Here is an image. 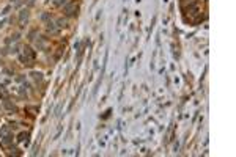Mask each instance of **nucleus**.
I'll return each mask as SVG.
<instances>
[{
	"label": "nucleus",
	"mask_w": 236,
	"mask_h": 157,
	"mask_svg": "<svg viewBox=\"0 0 236 157\" xmlns=\"http://www.w3.org/2000/svg\"><path fill=\"white\" fill-rule=\"evenodd\" d=\"M35 36H36V32L33 30V32H30V35H29V39H30V41H33V39H35Z\"/></svg>",
	"instance_id": "16"
},
{
	"label": "nucleus",
	"mask_w": 236,
	"mask_h": 157,
	"mask_svg": "<svg viewBox=\"0 0 236 157\" xmlns=\"http://www.w3.org/2000/svg\"><path fill=\"white\" fill-rule=\"evenodd\" d=\"M55 24H57L58 28H63V27H66V25H68V21H66V19H63V17H58V19L55 21Z\"/></svg>",
	"instance_id": "7"
},
{
	"label": "nucleus",
	"mask_w": 236,
	"mask_h": 157,
	"mask_svg": "<svg viewBox=\"0 0 236 157\" xmlns=\"http://www.w3.org/2000/svg\"><path fill=\"white\" fill-rule=\"evenodd\" d=\"M19 60L24 63V64H27V66H30V64H33V61H35V52L32 50V47H24V53L19 57Z\"/></svg>",
	"instance_id": "1"
},
{
	"label": "nucleus",
	"mask_w": 236,
	"mask_h": 157,
	"mask_svg": "<svg viewBox=\"0 0 236 157\" xmlns=\"http://www.w3.org/2000/svg\"><path fill=\"white\" fill-rule=\"evenodd\" d=\"M30 76H32L36 82H41V80H43V72H36V71H33Z\"/></svg>",
	"instance_id": "10"
},
{
	"label": "nucleus",
	"mask_w": 236,
	"mask_h": 157,
	"mask_svg": "<svg viewBox=\"0 0 236 157\" xmlns=\"http://www.w3.org/2000/svg\"><path fill=\"white\" fill-rule=\"evenodd\" d=\"M11 2H17V0H11Z\"/></svg>",
	"instance_id": "20"
},
{
	"label": "nucleus",
	"mask_w": 236,
	"mask_h": 157,
	"mask_svg": "<svg viewBox=\"0 0 236 157\" xmlns=\"http://www.w3.org/2000/svg\"><path fill=\"white\" fill-rule=\"evenodd\" d=\"M41 21H44V22L50 21V13H43L41 14Z\"/></svg>",
	"instance_id": "12"
},
{
	"label": "nucleus",
	"mask_w": 236,
	"mask_h": 157,
	"mask_svg": "<svg viewBox=\"0 0 236 157\" xmlns=\"http://www.w3.org/2000/svg\"><path fill=\"white\" fill-rule=\"evenodd\" d=\"M77 10H79V6L74 2H69V3L65 5V14L66 16H76L77 14Z\"/></svg>",
	"instance_id": "2"
},
{
	"label": "nucleus",
	"mask_w": 236,
	"mask_h": 157,
	"mask_svg": "<svg viewBox=\"0 0 236 157\" xmlns=\"http://www.w3.org/2000/svg\"><path fill=\"white\" fill-rule=\"evenodd\" d=\"M29 132H21L19 135H17V141H27L29 140Z\"/></svg>",
	"instance_id": "8"
},
{
	"label": "nucleus",
	"mask_w": 236,
	"mask_h": 157,
	"mask_svg": "<svg viewBox=\"0 0 236 157\" xmlns=\"http://www.w3.org/2000/svg\"><path fill=\"white\" fill-rule=\"evenodd\" d=\"M16 80L19 82V83H22V82H25V77H24V76H17V77H16Z\"/></svg>",
	"instance_id": "18"
},
{
	"label": "nucleus",
	"mask_w": 236,
	"mask_h": 157,
	"mask_svg": "<svg viewBox=\"0 0 236 157\" xmlns=\"http://www.w3.org/2000/svg\"><path fill=\"white\" fill-rule=\"evenodd\" d=\"M19 91H21V94H27V85H22Z\"/></svg>",
	"instance_id": "17"
},
{
	"label": "nucleus",
	"mask_w": 236,
	"mask_h": 157,
	"mask_svg": "<svg viewBox=\"0 0 236 157\" xmlns=\"http://www.w3.org/2000/svg\"><path fill=\"white\" fill-rule=\"evenodd\" d=\"M68 0H54V5L55 6H61V5H66Z\"/></svg>",
	"instance_id": "13"
},
{
	"label": "nucleus",
	"mask_w": 236,
	"mask_h": 157,
	"mask_svg": "<svg viewBox=\"0 0 236 157\" xmlns=\"http://www.w3.org/2000/svg\"><path fill=\"white\" fill-rule=\"evenodd\" d=\"M8 52L10 53H17V46H11V47L8 49Z\"/></svg>",
	"instance_id": "14"
},
{
	"label": "nucleus",
	"mask_w": 236,
	"mask_h": 157,
	"mask_svg": "<svg viewBox=\"0 0 236 157\" xmlns=\"http://www.w3.org/2000/svg\"><path fill=\"white\" fill-rule=\"evenodd\" d=\"M11 154H14V155H21V151L17 149V148H11Z\"/></svg>",
	"instance_id": "15"
},
{
	"label": "nucleus",
	"mask_w": 236,
	"mask_h": 157,
	"mask_svg": "<svg viewBox=\"0 0 236 157\" xmlns=\"http://www.w3.org/2000/svg\"><path fill=\"white\" fill-rule=\"evenodd\" d=\"M10 10H11V6H6L5 10H3V13H2V14H8V11H10Z\"/></svg>",
	"instance_id": "19"
},
{
	"label": "nucleus",
	"mask_w": 236,
	"mask_h": 157,
	"mask_svg": "<svg viewBox=\"0 0 236 157\" xmlns=\"http://www.w3.org/2000/svg\"><path fill=\"white\" fill-rule=\"evenodd\" d=\"M0 97H2V99H8V91L5 90L3 85H0Z\"/></svg>",
	"instance_id": "11"
},
{
	"label": "nucleus",
	"mask_w": 236,
	"mask_h": 157,
	"mask_svg": "<svg viewBox=\"0 0 236 157\" xmlns=\"http://www.w3.org/2000/svg\"><path fill=\"white\" fill-rule=\"evenodd\" d=\"M46 30H47V33H50V35H57V33L60 32V28L57 27V24L52 22V21H47V22H46Z\"/></svg>",
	"instance_id": "3"
},
{
	"label": "nucleus",
	"mask_w": 236,
	"mask_h": 157,
	"mask_svg": "<svg viewBox=\"0 0 236 157\" xmlns=\"http://www.w3.org/2000/svg\"><path fill=\"white\" fill-rule=\"evenodd\" d=\"M3 107H5L6 110H10V112H17V107H16L13 102H10L8 99H3Z\"/></svg>",
	"instance_id": "5"
},
{
	"label": "nucleus",
	"mask_w": 236,
	"mask_h": 157,
	"mask_svg": "<svg viewBox=\"0 0 236 157\" xmlns=\"http://www.w3.org/2000/svg\"><path fill=\"white\" fill-rule=\"evenodd\" d=\"M27 19H29V10H21V13H19V24H21V27H24V22H27Z\"/></svg>",
	"instance_id": "4"
},
{
	"label": "nucleus",
	"mask_w": 236,
	"mask_h": 157,
	"mask_svg": "<svg viewBox=\"0 0 236 157\" xmlns=\"http://www.w3.org/2000/svg\"><path fill=\"white\" fill-rule=\"evenodd\" d=\"M2 134H5V137L2 138V143H3V145H10V143L13 141V135H11V134H6V132H2Z\"/></svg>",
	"instance_id": "6"
},
{
	"label": "nucleus",
	"mask_w": 236,
	"mask_h": 157,
	"mask_svg": "<svg viewBox=\"0 0 236 157\" xmlns=\"http://www.w3.org/2000/svg\"><path fill=\"white\" fill-rule=\"evenodd\" d=\"M19 41V33H14L13 36H10V38L6 39V44H11V42H17Z\"/></svg>",
	"instance_id": "9"
}]
</instances>
